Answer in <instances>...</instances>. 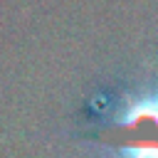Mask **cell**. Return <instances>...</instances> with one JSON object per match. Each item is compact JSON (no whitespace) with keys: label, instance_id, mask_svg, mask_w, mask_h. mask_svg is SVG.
I'll return each instance as SVG.
<instances>
[{"label":"cell","instance_id":"obj_1","mask_svg":"<svg viewBox=\"0 0 158 158\" xmlns=\"http://www.w3.org/2000/svg\"><path fill=\"white\" fill-rule=\"evenodd\" d=\"M126 126H136L138 121H153L158 123V94H151V96H141L136 101H131L123 111V118H121Z\"/></svg>","mask_w":158,"mask_h":158},{"label":"cell","instance_id":"obj_2","mask_svg":"<svg viewBox=\"0 0 158 158\" xmlns=\"http://www.w3.org/2000/svg\"><path fill=\"white\" fill-rule=\"evenodd\" d=\"M123 158H158V146L156 143H133L123 148Z\"/></svg>","mask_w":158,"mask_h":158}]
</instances>
